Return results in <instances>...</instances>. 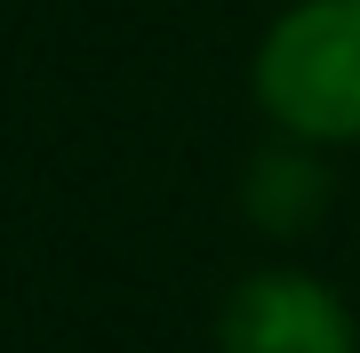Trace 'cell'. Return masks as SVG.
<instances>
[{"instance_id": "cell-2", "label": "cell", "mask_w": 360, "mask_h": 353, "mask_svg": "<svg viewBox=\"0 0 360 353\" xmlns=\"http://www.w3.org/2000/svg\"><path fill=\"white\" fill-rule=\"evenodd\" d=\"M217 353H352V314L312 273H248L217 314Z\"/></svg>"}, {"instance_id": "cell-1", "label": "cell", "mask_w": 360, "mask_h": 353, "mask_svg": "<svg viewBox=\"0 0 360 353\" xmlns=\"http://www.w3.org/2000/svg\"><path fill=\"white\" fill-rule=\"evenodd\" d=\"M257 105L296 144L360 137V0H296L257 49Z\"/></svg>"}, {"instance_id": "cell-3", "label": "cell", "mask_w": 360, "mask_h": 353, "mask_svg": "<svg viewBox=\"0 0 360 353\" xmlns=\"http://www.w3.org/2000/svg\"><path fill=\"white\" fill-rule=\"evenodd\" d=\"M248 209H257V217L272 225V233H296V225L321 209V169H312V161H296V153H272V161H257Z\"/></svg>"}]
</instances>
